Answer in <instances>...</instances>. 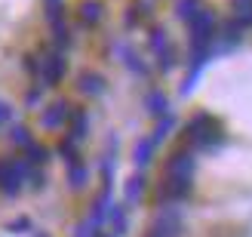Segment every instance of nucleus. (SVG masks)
Wrapping results in <instances>:
<instances>
[{
    "label": "nucleus",
    "mask_w": 252,
    "mask_h": 237,
    "mask_svg": "<svg viewBox=\"0 0 252 237\" xmlns=\"http://www.w3.org/2000/svg\"><path fill=\"white\" fill-rule=\"evenodd\" d=\"M188 191H191V179H169L160 188V197L163 201H182Z\"/></svg>",
    "instance_id": "obj_8"
},
{
    "label": "nucleus",
    "mask_w": 252,
    "mask_h": 237,
    "mask_svg": "<svg viewBox=\"0 0 252 237\" xmlns=\"http://www.w3.org/2000/svg\"><path fill=\"white\" fill-rule=\"evenodd\" d=\"M237 6V16H240L243 25H252V0H234Z\"/></svg>",
    "instance_id": "obj_19"
},
{
    "label": "nucleus",
    "mask_w": 252,
    "mask_h": 237,
    "mask_svg": "<svg viewBox=\"0 0 252 237\" xmlns=\"http://www.w3.org/2000/svg\"><path fill=\"white\" fill-rule=\"evenodd\" d=\"M28 228H31V222H28V219H16V222H9V231H12V234H25Z\"/></svg>",
    "instance_id": "obj_23"
},
{
    "label": "nucleus",
    "mask_w": 252,
    "mask_h": 237,
    "mask_svg": "<svg viewBox=\"0 0 252 237\" xmlns=\"http://www.w3.org/2000/svg\"><path fill=\"white\" fill-rule=\"evenodd\" d=\"M37 237H49V234H37Z\"/></svg>",
    "instance_id": "obj_27"
},
{
    "label": "nucleus",
    "mask_w": 252,
    "mask_h": 237,
    "mask_svg": "<svg viewBox=\"0 0 252 237\" xmlns=\"http://www.w3.org/2000/svg\"><path fill=\"white\" fill-rule=\"evenodd\" d=\"M25 148H28V160H25L28 167H31V164H46V160H49V151H46L43 145H34V142H31V145H25Z\"/></svg>",
    "instance_id": "obj_13"
},
{
    "label": "nucleus",
    "mask_w": 252,
    "mask_h": 237,
    "mask_svg": "<svg viewBox=\"0 0 252 237\" xmlns=\"http://www.w3.org/2000/svg\"><path fill=\"white\" fill-rule=\"evenodd\" d=\"M71 117V105L68 102H56V105H49L46 111H43V117H40V123L46 130H56V127H62Z\"/></svg>",
    "instance_id": "obj_7"
},
{
    "label": "nucleus",
    "mask_w": 252,
    "mask_h": 237,
    "mask_svg": "<svg viewBox=\"0 0 252 237\" xmlns=\"http://www.w3.org/2000/svg\"><path fill=\"white\" fill-rule=\"evenodd\" d=\"M80 16H83V22L95 25L98 19H102V6H98L95 0H86V3H83V9H80Z\"/></svg>",
    "instance_id": "obj_15"
},
{
    "label": "nucleus",
    "mask_w": 252,
    "mask_h": 237,
    "mask_svg": "<svg viewBox=\"0 0 252 237\" xmlns=\"http://www.w3.org/2000/svg\"><path fill=\"white\" fill-rule=\"evenodd\" d=\"M40 77L46 86H56L62 77H65V59H62L59 53H49L43 62H40Z\"/></svg>",
    "instance_id": "obj_5"
},
{
    "label": "nucleus",
    "mask_w": 252,
    "mask_h": 237,
    "mask_svg": "<svg viewBox=\"0 0 252 237\" xmlns=\"http://www.w3.org/2000/svg\"><path fill=\"white\" fill-rule=\"evenodd\" d=\"M28 164L25 160H9V157H0V191L3 194H19L22 191V182L28 179Z\"/></svg>",
    "instance_id": "obj_1"
},
{
    "label": "nucleus",
    "mask_w": 252,
    "mask_h": 237,
    "mask_svg": "<svg viewBox=\"0 0 252 237\" xmlns=\"http://www.w3.org/2000/svg\"><path fill=\"white\" fill-rule=\"evenodd\" d=\"M71 185H74V188H83V185H86V169L77 167V164L71 167Z\"/></svg>",
    "instance_id": "obj_20"
},
{
    "label": "nucleus",
    "mask_w": 252,
    "mask_h": 237,
    "mask_svg": "<svg viewBox=\"0 0 252 237\" xmlns=\"http://www.w3.org/2000/svg\"><path fill=\"white\" fill-rule=\"evenodd\" d=\"M154 142H151V139H138L135 142V164L138 167H148L151 164V157H154Z\"/></svg>",
    "instance_id": "obj_9"
},
{
    "label": "nucleus",
    "mask_w": 252,
    "mask_h": 237,
    "mask_svg": "<svg viewBox=\"0 0 252 237\" xmlns=\"http://www.w3.org/2000/svg\"><path fill=\"white\" fill-rule=\"evenodd\" d=\"M142 194H145V176H132V179H129V185H126V201L135 203Z\"/></svg>",
    "instance_id": "obj_12"
},
{
    "label": "nucleus",
    "mask_w": 252,
    "mask_h": 237,
    "mask_svg": "<svg viewBox=\"0 0 252 237\" xmlns=\"http://www.w3.org/2000/svg\"><path fill=\"white\" fill-rule=\"evenodd\" d=\"M9 117H12V108H9L6 102H0V123H6Z\"/></svg>",
    "instance_id": "obj_25"
},
{
    "label": "nucleus",
    "mask_w": 252,
    "mask_h": 237,
    "mask_svg": "<svg viewBox=\"0 0 252 237\" xmlns=\"http://www.w3.org/2000/svg\"><path fill=\"white\" fill-rule=\"evenodd\" d=\"M108 216H111V225H114V231H117V234H126V213H123V206H111Z\"/></svg>",
    "instance_id": "obj_17"
},
{
    "label": "nucleus",
    "mask_w": 252,
    "mask_h": 237,
    "mask_svg": "<svg viewBox=\"0 0 252 237\" xmlns=\"http://www.w3.org/2000/svg\"><path fill=\"white\" fill-rule=\"evenodd\" d=\"M212 37H216V19L212 12H200V16L191 19V43L194 53H212Z\"/></svg>",
    "instance_id": "obj_2"
},
{
    "label": "nucleus",
    "mask_w": 252,
    "mask_h": 237,
    "mask_svg": "<svg viewBox=\"0 0 252 237\" xmlns=\"http://www.w3.org/2000/svg\"><path fill=\"white\" fill-rule=\"evenodd\" d=\"M74 237H98V234H95V225H93V222H83Z\"/></svg>",
    "instance_id": "obj_24"
},
{
    "label": "nucleus",
    "mask_w": 252,
    "mask_h": 237,
    "mask_svg": "<svg viewBox=\"0 0 252 237\" xmlns=\"http://www.w3.org/2000/svg\"><path fill=\"white\" fill-rule=\"evenodd\" d=\"M46 16H49V22L62 19V0H46Z\"/></svg>",
    "instance_id": "obj_21"
},
{
    "label": "nucleus",
    "mask_w": 252,
    "mask_h": 237,
    "mask_svg": "<svg viewBox=\"0 0 252 237\" xmlns=\"http://www.w3.org/2000/svg\"><path fill=\"white\" fill-rule=\"evenodd\" d=\"M175 12H179V19H188V22H191L194 16H200V12H203V3H200V0H179Z\"/></svg>",
    "instance_id": "obj_10"
},
{
    "label": "nucleus",
    "mask_w": 252,
    "mask_h": 237,
    "mask_svg": "<svg viewBox=\"0 0 252 237\" xmlns=\"http://www.w3.org/2000/svg\"><path fill=\"white\" fill-rule=\"evenodd\" d=\"M74 117V127H71V142H80L86 135V114H71Z\"/></svg>",
    "instance_id": "obj_18"
},
{
    "label": "nucleus",
    "mask_w": 252,
    "mask_h": 237,
    "mask_svg": "<svg viewBox=\"0 0 252 237\" xmlns=\"http://www.w3.org/2000/svg\"><path fill=\"white\" fill-rule=\"evenodd\" d=\"M80 90L90 93V96H98L105 90V80L98 77V74H83V77H80Z\"/></svg>",
    "instance_id": "obj_11"
},
{
    "label": "nucleus",
    "mask_w": 252,
    "mask_h": 237,
    "mask_svg": "<svg viewBox=\"0 0 252 237\" xmlns=\"http://www.w3.org/2000/svg\"><path fill=\"white\" fill-rule=\"evenodd\" d=\"M169 179H191V172H194V154L191 151H179V154H172L169 160Z\"/></svg>",
    "instance_id": "obj_6"
},
{
    "label": "nucleus",
    "mask_w": 252,
    "mask_h": 237,
    "mask_svg": "<svg viewBox=\"0 0 252 237\" xmlns=\"http://www.w3.org/2000/svg\"><path fill=\"white\" fill-rule=\"evenodd\" d=\"M12 142H16V145H31V135H28V130H25V127H12Z\"/></svg>",
    "instance_id": "obj_22"
},
{
    "label": "nucleus",
    "mask_w": 252,
    "mask_h": 237,
    "mask_svg": "<svg viewBox=\"0 0 252 237\" xmlns=\"http://www.w3.org/2000/svg\"><path fill=\"white\" fill-rule=\"evenodd\" d=\"M37 99H40V90H31V93H28V105H34Z\"/></svg>",
    "instance_id": "obj_26"
},
{
    "label": "nucleus",
    "mask_w": 252,
    "mask_h": 237,
    "mask_svg": "<svg viewBox=\"0 0 252 237\" xmlns=\"http://www.w3.org/2000/svg\"><path fill=\"white\" fill-rule=\"evenodd\" d=\"M172 127H175V120L166 114V117H163V120L157 123V130H154V135H151V142H154V145H160V142H163V139L169 135V130H172Z\"/></svg>",
    "instance_id": "obj_16"
},
{
    "label": "nucleus",
    "mask_w": 252,
    "mask_h": 237,
    "mask_svg": "<svg viewBox=\"0 0 252 237\" xmlns=\"http://www.w3.org/2000/svg\"><path fill=\"white\" fill-rule=\"evenodd\" d=\"M151 49L157 53V59H160V68L163 71H169L172 65H175V53H172V46H169V37H166V31H154L151 34Z\"/></svg>",
    "instance_id": "obj_4"
},
{
    "label": "nucleus",
    "mask_w": 252,
    "mask_h": 237,
    "mask_svg": "<svg viewBox=\"0 0 252 237\" xmlns=\"http://www.w3.org/2000/svg\"><path fill=\"white\" fill-rule=\"evenodd\" d=\"M188 133H191V139H194L200 148H209L212 142H219V139H221L219 123L212 120L209 114H197V117L191 120V127H188Z\"/></svg>",
    "instance_id": "obj_3"
},
{
    "label": "nucleus",
    "mask_w": 252,
    "mask_h": 237,
    "mask_svg": "<svg viewBox=\"0 0 252 237\" xmlns=\"http://www.w3.org/2000/svg\"><path fill=\"white\" fill-rule=\"evenodd\" d=\"M166 108H169V102H166L163 93H151L148 96V111L151 114H166Z\"/></svg>",
    "instance_id": "obj_14"
}]
</instances>
